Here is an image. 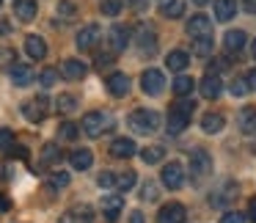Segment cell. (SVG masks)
Returning a JSON list of instances; mask_svg holds the SVG:
<instances>
[{
  "label": "cell",
  "instance_id": "obj_9",
  "mask_svg": "<svg viewBox=\"0 0 256 223\" xmlns=\"http://www.w3.org/2000/svg\"><path fill=\"white\" fill-rule=\"evenodd\" d=\"M184 218H188V210L179 201H171L157 212V223H184Z\"/></svg>",
  "mask_w": 256,
  "mask_h": 223
},
{
  "label": "cell",
  "instance_id": "obj_52",
  "mask_svg": "<svg viewBox=\"0 0 256 223\" xmlns=\"http://www.w3.org/2000/svg\"><path fill=\"white\" fill-rule=\"evenodd\" d=\"M130 223H146L144 212H140V210H132V212H130Z\"/></svg>",
  "mask_w": 256,
  "mask_h": 223
},
{
  "label": "cell",
  "instance_id": "obj_4",
  "mask_svg": "<svg viewBox=\"0 0 256 223\" xmlns=\"http://www.w3.org/2000/svg\"><path fill=\"white\" fill-rule=\"evenodd\" d=\"M102 42V28L100 25H83V28L78 30V36H74V44H78L80 52H91L96 50V44Z\"/></svg>",
  "mask_w": 256,
  "mask_h": 223
},
{
  "label": "cell",
  "instance_id": "obj_56",
  "mask_svg": "<svg viewBox=\"0 0 256 223\" xmlns=\"http://www.w3.org/2000/svg\"><path fill=\"white\" fill-rule=\"evenodd\" d=\"M196 6H206V3H210V0H193Z\"/></svg>",
  "mask_w": 256,
  "mask_h": 223
},
{
  "label": "cell",
  "instance_id": "obj_32",
  "mask_svg": "<svg viewBox=\"0 0 256 223\" xmlns=\"http://www.w3.org/2000/svg\"><path fill=\"white\" fill-rule=\"evenodd\" d=\"M61 160H64V154L58 149V144H44V149H42V166H58Z\"/></svg>",
  "mask_w": 256,
  "mask_h": 223
},
{
  "label": "cell",
  "instance_id": "obj_27",
  "mask_svg": "<svg viewBox=\"0 0 256 223\" xmlns=\"http://www.w3.org/2000/svg\"><path fill=\"white\" fill-rule=\"evenodd\" d=\"M234 14H237V3L234 0H215V20L218 22H228V20H234Z\"/></svg>",
  "mask_w": 256,
  "mask_h": 223
},
{
  "label": "cell",
  "instance_id": "obj_26",
  "mask_svg": "<svg viewBox=\"0 0 256 223\" xmlns=\"http://www.w3.org/2000/svg\"><path fill=\"white\" fill-rule=\"evenodd\" d=\"M245 42H248V34H245V30H228V34L223 36V47H226L228 52H240L245 47Z\"/></svg>",
  "mask_w": 256,
  "mask_h": 223
},
{
  "label": "cell",
  "instance_id": "obj_37",
  "mask_svg": "<svg viewBox=\"0 0 256 223\" xmlns=\"http://www.w3.org/2000/svg\"><path fill=\"white\" fill-rule=\"evenodd\" d=\"M124 8V0H102L100 3V12L105 14V17H118Z\"/></svg>",
  "mask_w": 256,
  "mask_h": 223
},
{
  "label": "cell",
  "instance_id": "obj_16",
  "mask_svg": "<svg viewBox=\"0 0 256 223\" xmlns=\"http://www.w3.org/2000/svg\"><path fill=\"white\" fill-rule=\"evenodd\" d=\"M188 124H190V116L188 113H182L179 108H171L168 110V116H166V132L168 135H179V132H184L188 130Z\"/></svg>",
  "mask_w": 256,
  "mask_h": 223
},
{
  "label": "cell",
  "instance_id": "obj_22",
  "mask_svg": "<svg viewBox=\"0 0 256 223\" xmlns=\"http://www.w3.org/2000/svg\"><path fill=\"white\" fill-rule=\"evenodd\" d=\"M188 34L190 36H206L212 34V20L206 14H196V17L188 20Z\"/></svg>",
  "mask_w": 256,
  "mask_h": 223
},
{
  "label": "cell",
  "instance_id": "obj_40",
  "mask_svg": "<svg viewBox=\"0 0 256 223\" xmlns=\"http://www.w3.org/2000/svg\"><path fill=\"white\" fill-rule=\"evenodd\" d=\"M12 144H14V132L8 127H0V152L6 154V152L12 149Z\"/></svg>",
  "mask_w": 256,
  "mask_h": 223
},
{
  "label": "cell",
  "instance_id": "obj_10",
  "mask_svg": "<svg viewBox=\"0 0 256 223\" xmlns=\"http://www.w3.org/2000/svg\"><path fill=\"white\" fill-rule=\"evenodd\" d=\"M58 223H94V210L88 204H74L72 210H66Z\"/></svg>",
  "mask_w": 256,
  "mask_h": 223
},
{
  "label": "cell",
  "instance_id": "obj_33",
  "mask_svg": "<svg viewBox=\"0 0 256 223\" xmlns=\"http://www.w3.org/2000/svg\"><path fill=\"white\" fill-rule=\"evenodd\" d=\"M56 110L58 113H72V110H78V96H72V94H58L56 96Z\"/></svg>",
  "mask_w": 256,
  "mask_h": 223
},
{
  "label": "cell",
  "instance_id": "obj_19",
  "mask_svg": "<svg viewBox=\"0 0 256 223\" xmlns=\"http://www.w3.org/2000/svg\"><path fill=\"white\" fill-rule=\"evenodd\" d=\"M86 72H88V66H86L80 58H66V61L61 64V74L66 80H83Z\"/></svg>",
  "mask_w": 256,
  "mask_h": 223
},
{
  "label": "cell",
  "instance_id": "obj_2",
  "mask_svg": "<svg viewBox=\"0 0 256 223\" xmlns=\"http://www.w3.org/2000/svg\"><path fill=\"white\" fill-rule=\"evenodd\" d=\"M162 124L160 113L157 110H146V108H140V110H135L132 116H130V130L138 135H149V132H157Z\"/></svg>",
  "mask_w": 256,
  "mask_h": 223
},
{
  "label": "cell",
  "instance_id": "obj_8",
  "mask_svg": "<svg viewBox=\"0 0 256 223\" xmlns=\"http://www.w3.org/2000/svg\"><path fill=\"white\" fill-rule=\"evenodd\" d=\"M237 193H240V184L228 179V182H223L220 188L210 196V204L212 206H228V204H234V201H237Z\"/></svg>",
  "mask_w": 256,
  "mask_h": 223
},
{
  "label": "cell",
  "instance_id": "obj_46",
  "mask_svg": "<svg viewBox=\"0 0 256 223\" xmlns=\"http://www.w3.org/2000/svg\"><path fill=\"white\" fill-rule=\"evenodd\" d=\"M174 108H179L182 113H188V116H193V110H196V102H193V100H188V96H182V100H179Z\"/></svg>",
  "mask_w": 256,
  "mask_h": 223
},
{
  "label": "cell",
  "instance_id": "obj_29",
  "mask_svg": "<svg viewBox=\"0 0 256 223\" xmlns=\"http://www.w3.org/2000/svg\"><path fill=\"white\" fill-rule=\"evenodd\" d=\"M171 88H174V94H176V96H190V94H193V88H196V80L190 78V74H179V78L174 80Z\"/></svg>",
  "mask_w": 256,
  "mask_h": 223
},
{
  "label": "cell",
  "instance_id": "obj_41",
  "mask_svg": "<svg viewBox=\"0 0 256 223\" xmlns=\"http://www.w3.org/2000/svg\"><path fill=\"white\" fill-rule=\"evenodd\" d=\"M228 91H232L234 96H245L248 94V83H245V78H234L232 86H228Z\"/></svg>",
  "mask_w": 256,
  "mask_h": 223
},
{
  "label": "cell",
  "instance_id": "obj_49",
  "mask_svg": "<svg viewBox=\"0 0 256 223\" xmlns=\"http://www.w3.org/2000/svg\"><path fill=\"white\" fill-rule=\"evenodd\" d=\"M245 83H248V91H256V69H250V72L245 74Z\"/></svg>",
  "mask_w": 256,
  "mask_h": 223
},
{
  "label": "cell",
  "instance_id": "obj_57",
  "mask_svg": "<svg viewBox=\"0 0 256 223\" xmlns=\"http://www.w3.org/2000/svg\"><path fill=\"white\" fill-rule=\"evenodd\" d=\"M250 52H254V61H256V42H254V47H250Z\"/></svg>",
  "mask_w": 256,
  "mask_h": 223
},
{
  "label": "cell",
  "instance_id": "obj_17",
  "mask_svg": "<svg viewBox=\"0 0 256 223\" xmlns=\"http://www.w3.org/2000/svg\"><path fill=\"white\" fill-rule=\"evenodd\" d=\"M105 86H108V94L116 96V100H122V96L130 94V78L124 72H113L110 78H108Z\"/></svg>",
  "mask_w": 256,
  "mask_h": 223
},
{
  "label": "cell",
  "instance_id": "obj_7",
  "mask_svg": "<svg viewBox=\"0 0 256 223\" xmlns=\"http://www.w3.org/2000/svg\"><path fill=\"white\" fill-rule=\"evenodd\" d=\"M160 179H162V184H166L168 190H179L184 184V168H182V162L171 160L168 166H162Z\"/></svg>",
  "mask_w": 256,
  "mask_h": 223
},
{
  "label": "cell",
  "instance_id": "obj_28",
  "mask_svg": "<svg viewBox=\"0 0 256 223\" xmlns=\"http://www.w3.org/2000/svg\"><path fill=\"white\" fill-rule=\"evenodd\" d=\"M193 56H198V58H210L212 56V50H215V42H212V34H206V36H193Z\"/></svg>",
  "mask_w": 256,
  "mask_h": 223
},
{
  "label": "cell",
  "instance_id": "obj_23",
  "mask_svg": "<svg viewBox=\"0 0 256 223\" xmlns=\"http://www.w3.org/2000/svg\"><path fill=\"white\" fill-rule=\"evenodd\" d=\"M237 127L242 135H256V108H242V110H240Z\"/></svg>",
  "mask_w": 256,
  "mask_h": 223
},
{
  "label": "cell",
  "instance_id": "obj_1",
  "mask_svg": "<svg viewBox=\"0 0 256 223\" xmlns=\"http://www.w3.org/2000/svg\"><path fill=\"white\" fill-rule=\"evenodd\" d=\"M113 127H116V118L108 110H91V113H86L83 122H80V130H83L88 138H102V135L110 132Z\"/></svg>",
  "mask_w": 256,
  "mask_h": 223
},
{
  "label": "cell",
  "instance_id": "obj_20",
  "mask_svg": "<svg viewBox=\"0 0 256 223\" xmlns=\"http://www.w3.org/2000/svg\"><path fill=\"white\" fill-rule=\"evenodd\" d=\"M135 152H138V146H135L132 138H116L110 144V154L116 157V160H127V157H132Z\"/></svg>",
  "mask_w": 256,
  "mask_h": 223
},
{
  "label": "cell",
  "instance_id": "obj_44",
  "mask_svg": "<svg viewBox=\"0 0 256 223\" xmlns=\"http://www.w3.org/2000/svg\"><path fill=\"white\" fill-rule=\"evenodd\" d=\"M56 80H58V72H56V69H44V72L39 74V83L44 86V88H50V86H56Z\"/></svg>",
  "mask_w": 256,
  "mask_h": 223
},
{
  "label": "cell",
  "instance_id": "obj_30",
  "mask_svg": "<svg viewBox=\"0 0 256 223\" xmlns=\"http://www.w3.org/2000/svg\"><path fill=\"white\" fill-rule=\"evenodd\" d=\"M166 64H168V69H171V72H182V69L190 64V56L184 50H174V52H168Z\"/></svg>",
  "mask_w": 256,
  "mask_h": 223
},
{
  "label": "cell",
  "instance_id": "obj_42",
  "mask_svg": "<svg viewBox=\"0 0 256 223\" xmlns=\"http://www.w3.org/2000/svg\"><path fill=\"white\" fill-rule=\"evenodd\" d=\"M69 179H72L69 174L56 171V174H50V188H58V190H61V188H66V184H69Z\"/></svg>",
  "mask_w": 256,
  "mask_h": 223
},
{
  "label": "cell",
  "instance_id": "obj_34",
  "mask_svg": "<svg viewBox=\"0 0 256 223\" xmlns=\"http://www.w3.org/2000/svg\"><path fill=\"white\" fill-rule=\"evenodd\" d=\"M135 171H124V174H116V184L113 188L116 190H122V193H127V190H132L135 188Z\"/></svg>",
  "mask_w": 256,
  "mask_h": 223
},
{
  "label": "cell",
  "instance_id": "obj_58",
  "mask_svg": "<svg viewBox=\"0 0 256 223\" xmlns=\"http://www.w3.org/2000/svg\"><path fill=\"white\" fill-rule=\"evenodd\" d=\"M0 6H3V0H0Z\"/></svg>",
  "mask_w": 256,
  "mask_h": 223
},
{
  "label": "cell",
  "instance_id": "obj_43",
  "mask_svg": "<svg viewBox=\"0 0 256 223\" xmlns=\"http://www.w3.org/2000/svg\"><path fill=\"white\" fill-rule=\"evenodd\" d=\"M113 58H116V52H100V56H96L94 58V66L96 69H105V66H110V64H113Z\"/></svg>",
  "mask_w": 256,
  "mask_h": 223
},
{
  "label": "cell",
  "instance_id": "obj_14",
  "mask_svg": "<svg viewBox=\"0 0 256 223\" xmlns=\"http://www.w3.org/2000/svg\"><path fill=\"white\" fill-rule=\"evenodd\" d=\"M135 42H138V50L144 52V56H154L157 52V34L149 28V25H140Z\"/></svg>",
  "mask_w": 256,
  "mask_h": 223
},
{
  "label": "cell",
  "instance_id": "obj_38",
  "mask_svg": "<svg viewBox=\"0 0 256 223\" xmlns=\"http://www.w3.org/2000/svg\"><path fill=\"white\" fill-rule=\"evenodd\" d=\"M78 135H80V127L74 122H64L58 127V138L61 140H78Z\"/></svg>",
  "mask_w": 256,
  "mask_h": 223
},
{
  "label": "cell",
  "instance_id": "obj_53",
  "mask_svg": "<svg viewBox=\"0 0 256 223\" xmlns=\"http://www.w3.org/2000/svg\"><path fill=\"white\" fill-rule=\"evenodd\" d=\"M248 218H250V223H256V198H250V204H248Z\"/></svg>",
  "mask_w": 256,
  "mask_h": 223
},
{
  "label": "cell",
  "instance_id": "obj_51",
  "mask_svg": "<svg viewBox=\"0 0 256 223\" xmlns=\"http://www.w3.org/2000/svg\"><path fill=\"white\" fill-rule=\"evenodd\" d=\"M8 210H12V198L6 193H0V212H8Z\"/></svg>",
  "mask_w": 256,
  "mask_h": 223
},
{
  "label": "cell",
  "instance_id": "obj_15",
  "mask_svg": "<svg viewBox=\"0 0 256 223\" xmlns=\"http://www.w3.org/2000/svg\"><path fill=\"white\" fill-rule=\"evenodd\" d=\"M198 91H201V96H204V100H218V96H220V91H223V80L218 78V74L206 72L204 78H201V83H198Z\"/></svg>",
  "mask_w": 256,
  "mask_h": 223
},
{
  "label": "cell",
  "instance_id": "obj_11",
  "mask_svg": "<svg viewBox=\"0 0 256 223\" xmlns=\"http://www.w3.org/2000/svg\"><path fill=\"white\" fill-rule=\"evenodd\" d=\"M108 42H110V50L113 52H122L130 47V42H132V34H130L127 25H113L110 34H108Z\"/></svg>",
  "mask_w": 256,
  "mask_h": 223
},
{
  "label": "cell",
  "instance_id": "obj_12",
  "mask_svg": "<svg viewBox=\"0 0 256 223\" xmlns=\"http://www.w3.org/2000/svg\"><path fill=\"white\" fill-rule=\"evenodd\" d=\"M8 78H12V83L17 86V88H25V86L34 83V69H30V64H17L14 61L12 66H8Z\"/></svg>",
  "mask_w": 256,
  "mask_h": 223
},
{
  "label": "cell",
  "instance_id": "obj_31",
  "mask_svg": "<svg viewBox=\"0 0 256 223\" xmlns=\"http://www.w3.org/2000/svg\"><path fill=\"white\" fill-rule=\"evenodd\" d=\"M160 14L168 20H179L184 14V0H166L160 6Z\"/></svg>",
  "mask_w": 256,
  "mask_h": 223
},
{
  "label": "cell",
  "instance_id": "obj_5",
  "mask_svg": "<svg viewBox=\"0 0 256 223\" xmlns=\"http://www.w3.org/2000/svg\"><path fill=\"white\" fill-rule=\"evenodd\" d=\"M47 113H50V100H47L44 94H39L36 100H30L22 105V116L28 118L30 124H42L47 118Z\"/></svg>",
  "mask_w": 256,
  "mask_h": 223
},
{
  "label": "cell",
  "instance_id": "obj_25",
  "mask_svg": "<svg viewBox=\"0 0 256 223\" xmlns=\"http://www.w3.org/2000/svg\"><path fill=\"white\" fill-rule=\"evenodd\" d=\"M223 127H226V118H223V113H206V116L201 118V130H204L206 135H218Z\"/></svg>",
  "mask_w": 256,
  "mask_h": 223
},
{
  "label": "cell",
  "instance_id": "obj_6",
  "mask_svg": "<svg viewBox=\"0 0 256 223\" xmlns=\"http://www.w3.org/2000/svg\"><path fill=\"white\" fill-rule=\"evenodd\" d=\"M140 88L149 96H160L162 88H166V74H162L160 69H146V72L140 74Z\"/></svg>",
  "mask_w": 256,
  "mask_h": 223
},
{
  "label": "cell",
  "instance_id": "obj_50",
  "mask_svg": "<svg viewBox=\"0 0 256 223\" xmlns=\"http://www.w3.org/2000/svg\"><path fill=\"white\" fill-rule=\"evenodd\" d=\"M223 66H226V61H223V58H215V61L210 64V72H212V74H218Z\"/></svg>",
  "mask_w": 256,
  "mask_h": 223
},
{
  "label": "cell",
  "instance_id": "obj_24",
  "mask_svg": "<svg viewBox=\"0 0 256 223\" xmlns=\"http://www.w3.org/2000/svg\"><path fill=\"white\" fill-rule=\"evenodd\" d=\"M69 162H72L74 171H86V168L94 166V152L91 149H74L72 154H69Z\"/></svg>",
  "mask_w": 256,
  "mask_h": 223
},
{
  "label": "cell",
  "instance_id": "obj_47",
  "mask_svg": "<svg viewBox=\"0 0 256 223\" xmlns=\"http://www.w3.org/2000/svg\"><path fill=\"white\" fill-rule=\"evenodd\" d=\"M220 223H245V215H240V212H226V215L220 218Z\"/></svg>",
  "mask_w": 256,
  "mask_h": 223
},
{
  "label": "cell",
  "instance_id": "obj_21",
  "mask_svg": "<svg viewBox=\"0 0 256 223\" xmlns=\"http://www.w3.org/2000/svg\"><path fill=\"white\" fill-rule=\"evenodd\" d=\"M25 52H28V58H34V61H42V58L47 56V42L42 39V36L30 34L28 39H25Z\"/></svg>",
  "mask_w": 256,
  "mask_h": 223
},
{
  "label": "cell",
  "instance_id": "obj_48",
  "mask_svg": "<svg viewBox=\"0 0 256 223\" xmlns=\"http://www.w3.org/2000/svg\"><path fill=\"white\" fill-rule=\"evenodd\" d=\"M6 154H12V157H20V160H28V149H25V146H14V144H12V149H8Z\"/></svg>",
  "mask_w": 256,
  "mask_h": 223
},
{
  "label": "cell",
  "instance_id": "obj_3",
  "mask_svg": "<svg viewBox=\"0 0 256 223\" xmlns=\"http://www.w3.org/2000/svg\"><path fill=\"white\" fill-rule=\"evenodd\" d=\"M212 168H215V162H212V154L206 149L190 152V176L196 182H204L206 176H212Z\"/></svg>",
  "mask_w": 256,
  "mask_h": 223
},
{
  "label": "cell",
  "instance_id": "obj_35",
  "mask_svg": "<svg viewBox=\"0 0 256 223\" xmlns=\"http://www.w3.org/2000/svg\"><path fill=\"white\" fill-rule=\"evenodd\" d=\"M162 146H146V149H140V160L146 162V166H154V162L162 160Z\"/></svg>",
  "mask_w": 256,
  "mask_h": 223
},
{
  "label": "cell",
  "instance_id": "obj_45",
  "mask_svg": "<svg viewBox=\"0 0 256 223\" xmlns=\"http://www.w3.org/2000/svg\"><path fill=\"white\" fill-rule=\"evenodd\" d=\"M96 184H100V188H113V184H116V174H113V171H102L100 176H96Z\"/></svg>",
  "mask_w": 256,
  "mask_h": 223
},
{
  "label": "cell",
  "instance_id": "obj_39",
  "mask_svg": "<svg viewBox=\"0 0 256 223\" xmlns=\"http://www.w3.org/2000/svg\"><path fill=\"white\" fill-rule=\"evenodd\" d=\"M140 198L149 201V204H152V201H157V198H160V188H157L154 182H144V188H140Z\"/></svg>",
  "mask_w": 256,
  "mask_h": 223
},
{
  "label": "cell",
  "instance_id": "obj_55",
  "mask_svg": "<svg viewBox=\"0 0 256 223\" xmlns=\"http://www.w3.org/2000/svg\"><path fill=\"white\" fill-rule=\"evenodd\" d=\"M127 3H130L132 8H144V6H146V0H127Z\"/></svg>",
  "mask_w": 256,
  "mask_h": 223
},
{
  "label": "cell",
  "instance_id": "obj_36",
  "mask_svg": "<svg viewBox=\"0 0 256 223\" xmlns=\"http://www.w3.org/2000/svg\"><path fill=\"white\" fill-rule=\"evenodd\" d=\"M78 17V6H74L72 0H61L58 3V20L61 22H69V20H74Z\"/></svg>",
  "mask_w": 256,
  "mask_h": 223
},
{
  "label": "cell",
  "instance_id": "obj_13",
  "mask_svg": "<svg viewBox=\"0 0 256 223\" xmlns=\"http://www.w3.org/2000/svg\"><path fill=\"white\" fill-rule=\"evenodd\" d=\"M124 210V196H102V218L108 223H116Z\"/></svg>",
  "mask_w": 256,
  "mask_h": 223
},
{
  "label": "cell",
  "instance_id": "obj_18",
  "mask_svg": "<svg viewBox=\"0 0 256 223\" xmlns=\"http://www.w3.org/2000/svg\"><path fill=\"white\" fill-rule=\"evenodd\" d=\"M39 14V3L36 0H14V17L22 22H34Z\"/></svg>",
  "mask_w": 256,
  "mask_h": 223
},
{
  "label": "cell",
  "instance_id": "obj_54",
  "mask_svg": "<svg viewBox=\"0 0 256 223\" xmlns=\"http://www.w3.org/2000/svg\"><path fill=\"white\" fill-rule=\"evenodd\" d=\"M242 8L248 14H256V0H242Z\"/></svg>",
  "mask_w": 256,
  "mask_h": 223
}]
</instances>
